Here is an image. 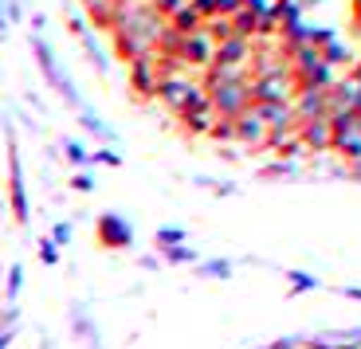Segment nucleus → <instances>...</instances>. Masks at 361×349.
Here are the masks:
<instances>
[{"mask_svg":"<svg viewBox=\"0 0 361 349\" xmlns=\"http://www.w3.org/2000/svg\"><path fill=\"white\" fill-rule=\"evenodd\" d=\"M208 137H216V142H235V122L232 118H212Z\"/></svg>","mask_w":361,"mask_h":349,"instance_id":"obj_11","label":"nucleus"},{"mask_svg":"<svg viewBox=\"0 0 361 349\" xmlns=\"http://www.w3.org/2000/svg\"><path fill=\"white\" fill-rule=\"evenodd\" d=\"M94 240L110 251H126L130 243H134V232H130V224L118 212H102L99 224H94Z\"/></svg>","mask_w":361,"mask_h":349,"instance_id":"obj_2","label":"nucleus"},{"mask_svg":"<svg viewBox=\"0 0 361 349\" xmlns=\"http://www.w3.org/2000/svg\"><path fill=\"white\" fill-rule=\"evenodd\" d=\"M240 4H244V0H216V16H232Z\"/></svg>","mask_w":361,"mask_h":349,"instance_id":"obj_18","label":"nucleus"},{"mask_svg":"<svg viewBox=\"0 0 361 349\" xmlns=\"http://www.w3.org/2000/svg\"><path fill=\"white\" fill-rule=\"evenodd\" d=\"M180 4H185V0H149V8H154L161 20H165V16H173V12L180 8Z\"/></svg>","mask_w":361,"mask_h":349,"instance_id":"obj_14","label":"nucleus"},{"mask_svg":"<svg viewBox=\"0 0 361 349\" xmlns=\"http://www.w3.org/2000/svg\"><path fill=\"white\" fill-rule=\"evenodd\" d=\"M295 137L302 142V149H330V122H326V118H310V122H298Z\"/></svg>","mask_w":361,"mask_h":349,"instance_id":"obj_7","label":"nucleus"},{"mask_svg":"<svg viewBox=\"0 0 361 349\" xmlns=\"http://www.w3.org/2000/svg\"><path fill=\"white\" fill-rule=\"evenodd\" d=\"M71 188H79V192H90V188H94L90 173H75V177H71Z\"/></svg>","mask_w":361,"mask_h":349,"instance_id":"obj_17","label":"nucleus"},{"mask_svg":"<svg viewBox=\"0 0 361 349\" xmlns=\"http://www.w3.org/2000/svg\"><path fill=\"white\" fill-rule=\"evenodd\" d=\"M180 240H185L180 228H161V232H157V247H180Z\"/></svg>","mask_w":361,"mask_h":349,"instance_id":"obj_12","label":"nucleus"},{"mask_svg":"<svg viewBox=\"0 0 361 349\" xmlns=\"http://www.w3.org/2000/svg\"><path fill=\"white\" fill-rule=\"evenodd\" d=\"M63 149H67V161H71V165H79V169H82V165H90V153L82 149L79 142H67Z\"/></svg>","mask_w":361,"mask_h":349,"instance_id":"obj_13","label":"nucleus"},{"mask_svg":"<svg viewBox=\"0 0 361 349\" xmlns=\"http://www.w3.org/2000/svg\"><path fill=\"white\" fill-rule=\"evenodd\" d=\"M157 79H161V75H157L154 51L130 63V90H134L137 99H154V94H157Z\"/></svg>","mask_w":361,"mask_h":349,"instance_id":"obj_3","label":"nucleus"},{"mask_svg":"<svg viewBox=\"0 0 361 349\" xmlns=\"http://www.w3.org/2000/svg\"><path fill=\"white\" fill-rule=\"evenodd\" d=\"M39 259H44L47 267H51V263H59V247H55L51 240H39Z\"/></svg>","mask_w":361,"mask_h":349,"instance_id":"obj_15","label":"nucleus"},{"mask_svg":"<svg viewBox=\"0 0 361 349\" xmlns=\"http://www.w3.org/2000/svg\"><path fill=\"white\" fill-rule=\"evenodd\" d=\"M192 90H197V82H192L189 75H165V79H157V94H154V99H161L165 106L177 114V110L189 102Z\"/></svg>","mask_w":361,"mask_h":349,"instance_id":"obj_4","label":"nucleus"},{"mask_svg":"<svg viewBox=\"0 0 361 349\" xmlns=\"http://www.w3.org/2000/svg\"><path fill=\"white\" fill-rule=\"evenodd\" d=\"M353 16H357V24H361V0H353Z\"/></svg>","mask_w":361,"mask_h":349,"instance_id":"obj_21","label":"nucleus"},{"mask_svg":"<svg viewBox=\"0 0 361 349\" xmlns=\"http://www.w3.org/2000/svg\"><path fill=\"white\" fill-rule=\"evenodd\" d=\"M8 341H12V326L8 330H0V349H8Z\"/></svg>","mask_w":361,"mask_h":349,"instance_id":"obj_19","label":"nucleus"},{"mask_svg":"<svg viewBox=\"0 0 361 349\" xmlns=\"http://www.w3.org/2000/svg\"><path fill=\"white\" fill-rule=\"evenodd\" d=\"M20 290H24V267H8V283H4V302H16Z\"/></svg>","mask_w":361,"mask_h":349,"instance_id":"obj_10","label":"nucleus"},{"mask_svg":"<svg viewBox=\"0 0 361 349\" xmlns=\"http://www.w3.org/2000/svg\"><path fill=\"white\" fill-rule=\"evenodd\" d=\"M8 208H12V220H16L20 228L32 220V208H27V185H24V165H20L16 142H8Z\"/></svg>","mask_w":361,"mask_h":349,"instance_id":"obj_1","label":"nucleus"},{"mask_svg":"<svg viewBox=\"0 0 361 349\" xmlns=\"http://www.w3.org/2000/svg\"><path fill=\"white\" fill-rule=\"evenodd\" d=\"M177 59L185 63V67H208V63H212V39H208L204 32H192V36H185V39H180Z\"/></svg>","mask_w":361,"mask_h":349,"instance_id":"obj_6","label":"nucleus"},{"mask_svg":"<svg viewBox=\"0 0 361 349\" xmlns=\"http://www.w3.org/2000/svg\"><path fill=\"white\" fill-rule=\"evenodd\" d=\"M232 122H235V142H244V145H255V149H263V142H267V125H263L259 118L252 114V106H247L240 118H232Z\"/></svg>","mask_w":361,"mask_h":349,"instance_id":"obj_8","label":"nucleus"},{"mask_svg":"<svg viewBox=\"0 0 361 349\" xmlns=\"http://www.w3.org/2000/svg\"><path fill=\"white\" fill-rule=\"evenodd\" d=\"M169 27L177 32V36H192V32H200V27H204V20H200L197 8H192L189 0H185V4H180V8L169 16Z\"/></svg>","mask_w":361,"mask_h":349,"instance_id":"obj_9","label":"nucleus"},{"mask_svg":"<svg viewBox=\"0 0 361 349\" xmlns=\"http://www.w3.org/2000/svg\"><path fill=\"white\" fill-rule=\"evenodd\" d=\"M51 243L55 247H67V243H71V224H55L51 228Z\"/></svg>","mask_w":361,"mask_h":349,"instance_id":"obj_16","label":"nucleus"},{"mask_svg":"<svg viewBox=\"0 0 361 349\" xmlns=\"http://www.w3.org/2000/svg\"><path fill=\"white\" fill-rule=\"evenodd\" d=\"M247 59H252V39H244V36H228L224 44L212 47V63L216 67H244Z\"/></svg>","mask_w":361,"mask_h":349,"instance_id":"obj_5","label":"nucleus"},{"mask_svg":"<svg viewBox=\"0 0 361 349\" xmlns=\"http://www.w3.org/2000/svg\"><path fill=\"white\" fill-rule=\"evenodd\" d=\"M8 32V20H4V4H0V36Z\"/></svg>","mask_w":361,"mask_h":349,"instance_id":"obj_20","label":"nucleus"}]
</instances>
